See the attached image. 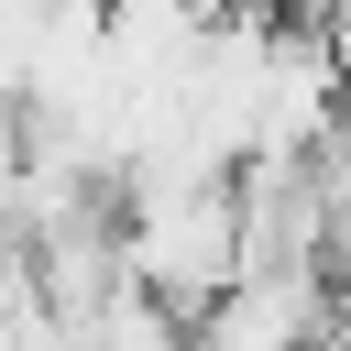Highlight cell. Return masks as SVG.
<instances>
[{
  "mask_svg": "<svg viewBox=\"0 0 351 351\" xmlns=\"http://www.w3.org/2000/svg\"><path fill=\"white\" fill-rule=\"evenodd\" d=\"M186 329H197V351H318L340 329V307H329V274H241Z\"/></svg>",
  "mask_w": 351,
  "mask_h": 351,
  "instance_id": "2",
  "label": "cell"
},
{
  "mask_svg": "<svg viewBox=\"0 0 351 351\" xmlns=\"http://www.w3.org/2000/svg\"><path fill=\"white\" fill-rule=\"evenodd\" d=\"M318 44H329V77H340V121H351V0H318Z\"/></svg>",
  "mask_w": 351,
  "mask_h": 351,
  "instance_id": "3",
  "label": "cell"
},
{
  "mask_svg": "<svg viewBox=\"0 0 351 351\" xmlns=\"http://www.w3.org/2000/svg\"><path fill=\"white\" fill-rule=\"evenodd\" d=\"M121 263L176 318L219 307L241 285V197H230V176H208V186H121Z\"/></svg>",
  "mask_w": 351,
  "mask_h": 351,
  "instance_id": "1",
  "label": "cell"
}]
</instances>
